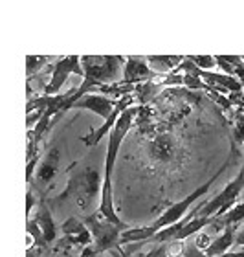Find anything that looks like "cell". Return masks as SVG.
<instances>
[{
    "label": "cell",
    "mask_w": 244,
    "mask_h": 257,
    "mask_svg": "<svg viewBox=\"0 0 244 257\" xmlns=\"http://www.w3.org/2000/svg\"><path fill=\"white\" fill-rule=\"evenodd\" d=\"M140 107H129L121 112V116L117 118L116 125L112 127L110 134H108V145H106V156H105V173H103V184H101V204L99 211L105 219H108L110 222H114L116 226L129 230V226L119 219V215L116 211L114 206V189H112V177H114V167H116L117 155H119V147H121L123 140L127 136V133L131 131L134 123V118L138 114Z\"/></svg>",
    "instance_id": "6da1fadb"
},
{
    "label": "cell",
    "mask_w": 244,
    "mask_h": 257,
    "mask_svg": "<svg viewBox=\"0 0 244 257\" xmlns=\"http://www.w3.org/2000/svg\"><path fill=\"white\" fill-rule=\"evenodd\" d=\"M228 166H229V160H226L222 166L218 167V171L215 173V175H211V178H209L207 182H204L202 186H198V188H196L193 193H189L186 198H182L180 202L171 204L169 208L165 209L164 213L160 215V217L154 220L153 224L142 226V228H129V230L123 231L121 237H119V242H121V246H123V244H136V242H145L147 239H151L154 233H158L160 230H164V228H169V226L176 224L178 220L184 219V217L189 213V209H191L193 204H195L198 198L206 197L207 193H209V189L213 188V184H215L218 178H220V175H222V173L228 169Z\"/></svg>",
    "instance_id": "7a4b0ae2"
},
{
    "label": "cell",
    "mask_w": 244,
    "mask_h": 257,
    "mask_svg": "<svg viewBox=\"0 0 244 257\" xmlns=\"http://www.w3.org/2000/svg\"><path fill=\"white\" fill-rule=\"evenodd\" d=\"M101 184H103V175L96 167H81L77 171H72L68 182H66V188L53 198L52 204H63L74 200L77 208L86 211L97 198V193H101Z\"/></svg>",
    "instance_id": "3957f363"
},
{
    "label": "cell",
    "mask_w": 244,
    "mask_h": 257,
    "mask_svg": "<svg viewBox=\"0 0 244 257\" xmlns=\"http://www.w3.org/2000/svg\"><path fill=\"white\" fill-rule=\"evenodd\" d=\"M81 220L90 230L92 242H94V244H90V246H86L83 250L81 257H94L105 252H119V250H123L121 242H119V237L125 231L123 228H119L108 219H105L99 211L88 213Z\"/></svg>",
    "instance_id": "277c9868"
},
{
    "label": "cell",
    "mask_w": 244,
    "mask_h": 257,
    "mask_svg": "<svg viewBox=\"0 0 244 257\" xmlns=\"http://www.w3.org/2000/svg\"><path fill=\"white\" fill-rule=\"evenodd\" d=\"M125 66V59L119 55H103V57H81V68L85 77H90L99 85H116L119 83L121 68Z\"/></svg>",
    "instance_id": "5b68a950"
},
{
    "label": "cell",
    "mask_w": 244,
    "mask_h": 257,
    "mask_svg": "<svg viewBox=\"0 0 244 257\" xmlns=\"http://www.w3.org/2000/svg\"><path fill=\"white\" fill-rule=\"evenodd\" d=\"M242 189H244V164L240 166L237 177L229 184H226L222 191L217 193L211 200H206V204L200 208L198 215L200 217H220V215H224L228 209H231L237 204Z\"/></svg>",
    "instance_id": "8992f818"
},
{
    "label": "cell",
    "mask_w": 244,
    "mask_h": 257,
    "mask_svg": "<svg viewBox=\"0 0 244 257\" xmlns=\"http://www.w3.org/2000/svg\"><path fill=\"white\" fill-rule=\"evenodd\" d=\"M70 74H77L81 77H85V72L81 68V57L79 55H70V57H63L53 63L52 66V77L46 83L43 90V96H57L61 94V88L64 83L68 81Z\"/></svg>",
    "instance_id": "52a82bcc"
},
{
    "label": "cell",
    "mask_w": 244,
    "mask_h": 257,
    "mask_svg": "<svg viewBox=\"0 0 244 257\" xmlns=\"http://www.w3.org/2000/svg\"><path fill=\"white\" fill-rule=\"evenodd\" d=\"M59 164H61V153L57 147H50L46 151V155L43 156V160L39 162L35 175H33L32 182L28 188L33 191H41V197H46L50 184L53 182V178L57 177L59 173Z\"/></svg>",
    "instance_id": "ba28073f"
},
{
    "label": "cell",
    "mask_w": 244,
    "mask_h": 257,
    "mask_svg": "<svg viewBox=\"0 0 244 257\" xmlns=\"http://www.w3.org/2000/svg\"><path fill=\"white\" fill-rule=\"evenodd\" d=\"M147 151L149 156L154 162H160V164H169V162L176 160L178 155H180L178 142L167 131H160V133L154 134L153 138L149 140Z\"/></svg>",
    "instance_id": "9c48e42d"
},
{
    "label": "cell",
    "mask_w": 244,
    "mask_h": 257,
    "mask_svg": "<svg viewBox=\"0 0 244 257\" xmlns=\"http://www.w3.org/2000/svg\"><path fill=\"white\" fill-rule=\"evenodd\" d=\"M134 103H136V97H134L133 94H127V96L119 97V99H117L116 108H114L110 116L103 121V125H101V127H97V128H92L86 136H83V138H81V142H83L86 147H94V145H97L101 140L105 138V136H108V134H110L112 127L116 125L117 118L121 116L123 110H125V108H129V107H133Z\"/></svg>",
    "instance_id": "30bf717a"
},
{
    "label": "cell",
    "mask_w": 244,
    "mask_h": 257,
    "mask_svg": "<svg viewBox=\"0 0 244 257\" xmlns=\"http://www.w3.org/2000/svg\"><path fill=\"white\" fill-rule=\"evenodd\" d=\"M116 105L117 99H114V97H108L105 94H99V92H90V94H85L79 99H75L68 107V110H72V108H85V110H90V112L101 116L103 121H105L112 114V110L116 108Z\"/></svg>",
    "instance_id": "8fae6325"
},
{
    "label": "cell",
    "mask_w": 244,
    "mask_h": 257,
    "mask_svg": "<svg viewBox=\"0 0 244 257\" xmlns=\"http://www.w3.org/2000/svg\"><path fill=\"white\" fill-rule=\"evenodd\" d=\"M61 231L64 237L59 241V246H90L92 244V233L85 226V222L77 217H70L63 222Z\"/></svg>",
    "instance_id": "7c38bea8"
},
{
    "label": "cell",
    "mask_w": 244,
    "mask_h": 257,
    "mask_svg": "<svg viewBox=\"0 0 244 257\" xmlns=\"http://www.w3.org/2000/svg\"><path fill=\"white\" fill-rule=\"evenodd\" d=\"M33 222L39 226V230L43 233L44 242L46 246H53V242H57V224L53 220L52 208H50V202L46 197H39L37 202V211L33 215Z\"/></svg>",
    "instance_id": "4fadbf2b"
},
{
    "label": "cell",
    "mask_w": 244,
    "mask_h": 257,
    "mask_svg": "<svg viewBox=\"0 0 244 257\" xmlns=\"http://www.w3.org/2000/svg\"><path fill=\"white\" fill-rule=\"evenodd\" d=\"M154 72L149 68V64L145 59H138V57H127L125 59V66H123V79L121 83L125 85H142L145 81L153 79Z\"/></svg>",
    "instance_id": "5bb4252c"
},
{
    "label": "cell",
    "mask_w": 244,
    "mask_h": 257,
    "mask_svg": "<svg viewBox=\"0 0 244 257\" xmlns=\"http://www.w3.org/2000/svg\"><path fill=\"white\" fill-rule=\"evenodd\" d=\"M204 83L207 86H211L213 90H229V92H240L242 90V85H240V81L233 75H226V74H213V72H204L200 70V74H198Z\"/></svg>",
    "instance_id": "9a60e30c"
},
{
    "label": "cell",
    "mask_w": 244,
    "mask_h": 257,
    "mask_svg": "<svg viewBox=\"0 0 244 257\" xmlns=\"http://www.w3.org/2000/svg\"><path fill=\"white\" fill-rule=\"evenodd\" d=\"M235 233H237V226H228V228H224L222 233L213 239L211 244L204 250V253L209 257H222L224 253H228L229 248H233Z\"/></svg>",
    "instance_id": "2e32d148"
},
{
    "label": "cell",
    "mask_w": 244,
    "mask_h": 257,
    "mask_svg": "<svg viewBox=\"0 0 244 257\" xmlns=\"http://www.w3.org/2000/svg\"><path fill=\"white\" fill-rule=\"evenodd\" d=\"M145 61L154 74L167 75L184 61V57H180V55H171V57L169 55H149V57H145Z\"/></svg>",
    "instance_id": "e0dca14e"
},
{
    "label": "cell",
    "mask_w": 244,
    "mask_h": 257,
    "mask_svg": "<svg viewBox=\"0 0 244 257\" xmlns=\"http://www.w3.org/2000/svg\"><path fill=\"white\" fill-rule=\"evenodd\" d=\"M244 220V202H237L231 209H228L224 215L215 217V222L211 226L217 228H228V226H239Z\"/></svg>",
    "instance_id": "ac0fdd59"
},
{
    "label": "cell",
    "mask_w": 244,
    "mask_h": 257,
    "mask_svg": "<svg viewBox=\"0 0 244 257\" xmlns=\"http://www.w3.org/2000/svg\"><path fill=\"white\" fill-rule=\"evenodd\" d=\"M48 63H50V57H35V55H28V57H26V75H28V79H32V75L37 74L39 70H43Z\"/></svg>",
    "instance_id": "d6986e66"
},
{
    "label": "cell",
    "mask_w": 244,
    "mask_h": 257,
    "mask_svg": "<svg viewBox=\"0 0 244 257\" xmlns=\"http://www.w3.org/2000/svg\"><path fill=\"white\" fill-rule=\"evenodd\" d=\"M187 59L191 61L196 68L204 70V72L217 66V61H215V57H211V55H191V57H187Z\"/></svg>",
    "instance_id": "ffe728a7"
},
{
    "label": "cell",
    "mask_w": 244,
    "mask_h": 257,
    "mask_svg": "<svg viewBox=\"0 0 244 257\" xmlns=\"http://www.w3.org/2000/svg\"><path fill=\"white\" fill-rule=\"evenodd\" d=\"M37 202H39V198H35V191L28 188V191H26V217H28V219H30L33 206H35Z\"/></svg>",
    "instance_id": "44dd1931"
},
{
    "label": "cell",
    "mask_w": 244,
    "mask_h": 257,
    "mask_svg": "<svg viewBox=\"0 0 244 257\" xmlns=\"http://www.w3.org/2000/svg\"><path fill=\"white\" fill-rule=\"evenodd\" d=\"M235 133L244 144V114H235Z\"/></svg>",
    "instance_id": "7402d4cb"
},
{
    "label": "cell",
    "mask_w": 244,
    "mask_h": 257,
    "mask_svg": "<svg viewBox=\"0 0 244 257\" xmlns=\"http://www.w3.org/2000/svg\"><path fill=\"white\" fill-rule=\"evenodd\" d=\"M233 246H244V230H239L237 233H235Z\"/></svg>",
    "instance_id": "603a6c76"
},
{
    "label": "cell",
    "mask_w": 244,
    "mask_h": 257,
    "mask_svg": "<svg viewBox=\"0 0 244 257\" xmlns=\"http://www.w3.org/2000/svg\"><path fill=\"white\" fill-rule=\"evenodd\" d=\"M43 250L41 248H28L26 250V257H41Z\"/></svg>",
    "instance_id": "cb8c5ba5"
},
{
    "label": "cell",
    "mask_w": 244,
    "mask_h": 257,
    "mask_svg": "<svg viewBox=\"0 0 244 257\" xmlns=\"http://www.w3.org/2000/svg\"><path fill=\"white\" fill-rule=\"evenodd\" d=\"M242 64H244V59H242Z\"/></svg>",
    "instance_id": "d4e9b609"
}]
</instances>
